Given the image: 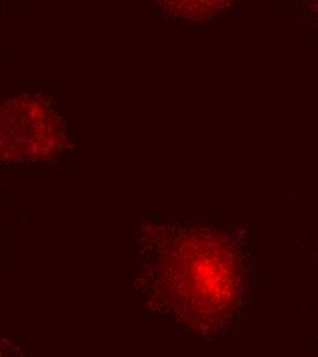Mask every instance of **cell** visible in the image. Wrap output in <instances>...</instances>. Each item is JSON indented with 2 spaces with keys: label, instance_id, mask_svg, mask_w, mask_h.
Instances as JSON below:
<instances>
[{
  "label": "cell",
  "instance_id": "2",
  "mask_svg": "<svg viewBox=\"0 0 318 357\" xmlns=\"http://www.w3.org/2000/svg\"><path fill=\"white\" fill-rule=\"evenodd\" d=\"M65 143L59 117L40 98L21 96L1 107V155L7 160L42 161L56 155Z\"/></svg>",
  "mask_w": 318,
  "mask_h": 357
},
{
  "label": "cell",
  "instance_id": "1",
  "mask_svg": "<svg viewBox=\"0 0 318 357\" xmlns=\"http://www.w3.org/2000/svg\"><path fill=\"white\" fill-rule=\"evenodd\" d=\"M166 311L199 331H217L233 312L240 290V261L227 241L206 229H188L165 245L151 264Z\"/></svg>",
  "mask_w": 318,
  "mask_h": 357
},
{
  "label": "cell",
  "instance_id": "3",
  "mask_svg": "<svg viewBox=\"0 0 318 357\" xmlns=\"http://www.w3.org/2000/svg\"><path fill=\"white\" fill-rule=\"evenodd\" d=\"M233 0H157L165 13L189 21H206L227 10Z\"/></svg>",
  "mask_w": 318,
  "mask_h": 357
}]
</instances>
